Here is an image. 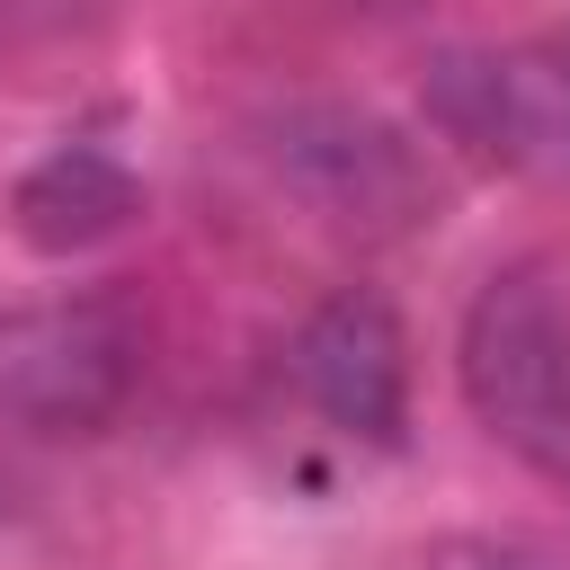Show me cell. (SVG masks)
Here are the masks:
<instances>
[{
  "instance_id": "cell-1",
  "label": "cell",
  "mask_w": 570,
  "mask_h": 570,
  "mask_svg": "<svg viewBox=\"0 0 570 570\" xmlns=\"http://www.w3.org/2000/svg\"><path fill=\"white\" fill-rule=\"evenodd\" d=\"M454 374L472 419L552 490H570V294L543 258H517L481 276L463 303Z\"/></svg>"
},
{
  "instance_id": "cell-2",
  "label": "cell",
  "mask_w": 570,
  "mask_h": 570,
  "mask_svg": "<svg viewBox=\"0 0 570 570\" xmlns=\"http://www.w3.org/2000/svg\"><path fill=\"white\" fill-rule=\"evenodd\" d=\"M258 169L330 232L347 240H410L419 223H436V169L428 151L383 125L374 107L347 98H285L249 125Z\"/></svg>"
},
{
  "instance_id": "cell-3",
  "label": "cell",
  "mask_w": 570,
  "mask_h": 570,
  "mask_svg": "<svg viewBox=\"0 0 570 570\" xmlns=\"http://www.w3.org/2000/svg\"><path fill=\"white\" fill-rule=\"evenodd\" d=\"M142 383V321L125 294H62L0 312V428L98 436Z\"/></svg>"
},
{
  "instance_id": "cell-4",
  "label": "cell",
  "mask_w": 570,
  "mask_h": 570,
  "mask_svg": "<svg viewBox=\"0 0 570 570\" xmlns=\"http://www.w3.org/2000/svg\"><path fill=\"white\" fill-rule=\"evenodd\" d=\"M428 125L517 178H570V27L428 62Z\"/></svg>"
},
{
  "instance_id": "cell-5",
  "label": "cell",
  "mask_w": 570,
  "mask_h": 570,
  "mask_svg": "<svg viewBox=\"0 0 570 570\" xmlns=\"http://www.w3.org/2000/svg\"><path fill=\"white\" fill-rule=\"evenodd\" d=\"M294 392L347 445H374V454L401 445V428H410V338H401V312L374 285H338L330 303H312V321L294 330Z\"/></svg>"
},
{
  "instance_id": "cell-6",
  "label": "cell",
  "mask_w": 570,
  "mask_h": 570,
  "mask_svg": "<svg viewBox=\"0 0 570 570\" xmlns=\"http://www.w3.org/2000/svg\"><path fill=\"white\" fill-rule=\"evenodd\" d=\"M134 214H142V178H134L107 142H53V151L9 187L18 240H27V249H53V258L116 240Z\"/></svg>"
},
{
  "instance_id": "cell-7",
  "label": "cell",
  "mask_w": 570,
  "mask_h": 570,
  "mask_svg": "<svg viewBox=\"0 0 570 570\" xmlns=\"http://www.w3.org/2000/svg\"><path fill=\"white\" fill-rule=\"evenodd\" d=\"M428 570H570V543L543 534H445Z\"/></svg>"
},
{
  "instance_id": "cell-8",
  "label": "cell",
  "mask_w": 570,
  "mask_h": 570,
  "mask_svg": "<svg viewBox=\"0 0 570 570\" xmlns=\"http://www.w3.org/2000/svg\"><path fill=\"white\" fill-rule=\"evenodd\" d=\"M107 0H0V53L9 45H45V36H71L89 27Z\"/></svg>"
},
{
  "instance_id": "cell-9",
  "label": "cell",
  "mask_w": 570,
  "mask_h": 570,
  "mask_svg": "<svg viewBox=\"0 0 570 570\" xmlns=\"http://www.w3.org/2000/svg\"><path fill=\"white\" fill-rule=\"evenodd\" d=\"M347 9H365V18H410V9H428V0H347Z\"/></svg>"
}]
</instances>
